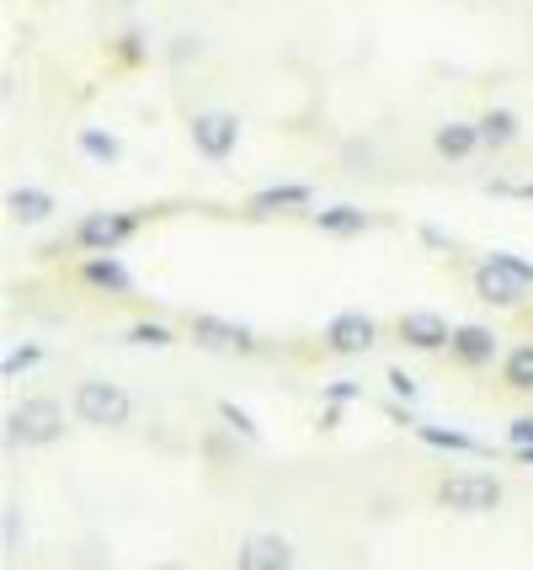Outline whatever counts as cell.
I'll return each mask as SVG.
<instances>
[{
    "instance_id": "3",
    "label": "cell",
    "mask_w": 533,
    "mask_h": 570,
    "mask_svg": "<svg viewBox=\"0 0 533 570\" xmlns=\"http://www.w3.org/2000/svg\"><path fill=\"white\" fill-rule=\"evenodd\" d=\"M437 501L458 518H491L502 507V480L496 474H448L437 485Z\"/></svg>"
},
{
    "instance_id": "2",
    "label": "cell",
    "mask_w": 533,
    "mask_h": 570,
    "mask_svg": "<svg viewBox=\"0 0 533 570\" xmlns=\"http://www.w3.org/2000/svg\"><path fill=\"white\" fill-rule=\"evenodd\" d=\"M6 438L17 448H49L65 438V411H59V400H22V405H11V416H6Z\"/></svg>"
},
{
    "instance_id": "11",
    "label": "cell",
    "mask_w": 533,
    "mask_h": 570,
    "mask_svg": "<svg viewBox=\"0 0 533 570\" xmlns=\"http://www.w3.org/2000/svg\"><path fill=\"white\" fill-rule=\"evenodd\" d=\"M432 145H437V155H443V160H470V155H475V149H481L485 139H481V124L448 118V124L432 134Z\"/></svg>"
},
{
    "instance_id": "22",
    "label": "cell",
    "mask_w": 533,
    "mask_h": 570,
    "mask_svg": "<svg viewBox=\"0 0 533 570\" xmlns=\"http://www.w3.org/2000/svg\"><path fill=\"white\" fill-rule=\"evenodd\" d=\"M491 256H496V262H507L512 273H517V277H523V283L533 288V262H523V256H512V250H491Z\"/></svg>"
},
{
    "instance_id": "10",
    "label": "cell",
    "mask_w": 533,
    "mask_h": 570,
    "mask_svg": "<svg viewBox=\"0 0 533 570\" xmlns=\"http://www.w3.org/2000/svg\"><path fill=\"white\" fill-rule=\"evenodd\" d=\"M193 342H204V347H214V352H251V331L219 321V315H198V321H193Z\"/></svg>"
},
{
    "instance_id": "24",
    "label": "cell",
    "mask_w": 533,
    "mask_h": 570,
    "mask_svg": "<svg viewBox=\"0 0 533 570\" xmlns=\"http://www.w3.org/2000/svg\"><path fill=\"white\" fill-rule=\"evenodd\" d=\"M27 363H38V352H11V357H6V373L27 368Z\"/></svg>"
},
{
    "instance_id": "20",
    "label": "cell",
    "mask_w": 533,
    "mask_h": 570,
    "mask_svg": "<svg viewBox=\"0 0 533 570\" xmlns=\"http://www.w3.org/2000/svg\"><path fill=\"white\" fill-rule=\"evenodd\" d=\"M128 342H134V347H171V331H166V325H134V331H128Z\"/></svg>"
},
{
    "instance_id": "15",
    "label": "cell",
    "mask_w": 533,
    "mask_h": 570,
    "mask_svg": "<svg viewBox=\"0 0 533 570\" xmlns=\"http://www.w3.org/2000/svg\"><path fill=\"white\" fill-rule=\"evenodd\" d=\"M481 139L485 145H512V139H517V112H507V107H491V112H485L481 118Z\"/></svg>"
},
{
    "instance_id": "7",
    "label": "cell",
    "mask_w": 533,
    "mask_h": 570,
    "mask_svg": "<svg viewBox=\"0 0 533 570\" xmlns=\"http://www.w3.org/2000/svg\"><path fill=\"white\" fill-rule=\"evenodd\" d=\"M401 342H411L416 352H437L454 342V331H448L443 315H432V309H411V315H401Z\"/></svg>"
},
{
    "instance_id": "18",
    "label": "cell",
    "mask_w": 533,
    "mask_h": 570,
    "mask_svg": "<svg viewBox=\"0 0 533 570\" xmlns=\"http://www.w3.org/2000/svg\"><path fill=\"white\" fill-rule=\"evenodd\" d=\"M502 373H507L512 390H523V395H529V390H533V347H517V352H512Z\"/></svg>"
},
{
    "instance_id": "27",
    "label": "cell",
    "mask_w": 533,
    "mask_h": 570,
    "mask_svg": "<svg viewBox=\"0 0 533 570\" xmlns=\"http://www.w3.org/2000/svg\"><path fill=\"white\" fill-rule=\"evenodd\" d=\"M155 570H187V566H177V560H166V566H155Z\"/></svg>"
},
{
    "instance_id": "5",
    "label": "cell",
    "mask_w": 533,
    "mask_h": 570,
    "mask_svg": "<svg viewBox=\"0 0 533 570\" xmlns=\"http://www.w3.org/2000/svg\"><path fill=\"white\" fill-rule=\"evenodd\" d=\"M475 288H481L485 304H502V309L523 304V294H529V283L512 273L507 262H496V256H485V262H481V273H475Z\"/></svg>"
},
{
    "instance_id": "4",
    "label": "cell",
    "mask_w": 533,
    "mask_h": 570,
    "mask_svg": "<svg viewBox=\"0 0 533 570\" xmlns=\"http://www.w3.org/2000/svg\"><path fill=\"white\" fill-rule=\"evenodd\" d=\"M240 145V118L235 112H193V149L208 160H225Z\"/></svg>"
},
{
    "instance_id": "26",
    "label": "cell",
    "mask_w": 533,
    "mask_h": 570,
    "mask_svg": "<svg viewBox=\"0 0 533 570\" xmlns=\"http://www.w3.org/2000/svg\"><path fill=\"white\" fill-rule=\"evenodd\" d=\"M389 384H395V395H411V390H416V384H411V379H406V373H401V368L389 373Z\"/></svg>"
},
{
    "instance_id": "16",
    "label": "cell",
    "mask_w": 533,
    "mask_h": 570,
    "mask_svg": "<svg viewBox=\"0 0 533 570\" xmlns=\"http://www.w3.org/2000/svg\"><path fill=\"white\" fill-rule=\"evenodd\" d=\"M309 203V187H267V193H256L251 208L256 214H273V208H305Z\"/></svg>"
},
{
    "instance_id": "9",
    "label": "cell",
    "mask_w": 533,
    "mask_h": 570,
    "mask_svg": "<svg viewBox=\"0 0 533 570\" xmlns=\"http://www.w3.org/2000/svg\"><path fill=\"white\" fill-rule=\"evenodd\" d=\"M374 321L363 315V309H347V315H336V321L326 325V342H330V352H368L374 347Z\"/></svg>"
},
{
    "instance_id": "6",
    "label": "cell",
    "mask_w": 533,
    "mask_h": 570,
    "mask_svg": "<svg viewBox=\"0 0 533 570\" xmlns=\"http://www.w3.org/2000/svg\"><path fill=\"white\" fill-rule=\"evenodd\" d=\"M240 570H294V544L283 533H251L240 554H235Z\"/></svg>"
},
{
    "instance_id": "23",
    "label": "cell",
    "mask_w": 533,
    "mask_h": 570,
    "mask_svg": "<svg viewBox=\"0 0 533 570\" xmlns=\"http://www.w3.org/2000/svg\"><path fill=\"white\" fill-rule=\"evenodd\" d=\"M512 443L523 448V453L533 448V416H517V422H512Z\"/></svg>"
},
{
    "instance_id": "28",
    "label": "cell",
    "mask_w": 533,
    "mask_h": 570,
    "mask_svg": "<svg viewBox=\"0 0 533 570\" xmlns=\"http://www.w3.org/2000/svg\"><path fill=\"white\" fill-rule=\"evenodd\" d=\"M529 459H533V448H529Z\"/></svg>"
},
{
    "instance_id": "8",
    "label": "cell",
    "mask_w": 533,
    "mask_h": 570,
    "mask_svg": "<svg viewBox=\"0 0 533 570\" xmlns=\"http://www.w3.org/2000/svg\"><path fill=\"white\" fill-rule=\"evenodd\" d=\"M128 229H134V219H128V214H86V219H80V229H76V240H80L86 250L107 256V250L118 246Z\"/></svg>"
},
{
    "instance_id": "12",
    "label": "cell",
    "mask_w": 533,
    "mask_h": 570,
    "mask_svg": "<svg viewBox=\"0 0 533 570\" xmlns=\"http://www.w3.org/2000/svg\"><path fill=\"white\" fill-rule=\"evenodd\" d=\"M458 363H470V368H481L496 357V331H485V325H454V342H448Z\"/></svg>"
},
{
    "instance_id": "14",
    "label": "cell",
    "mask_w": 533,
    "mask_h": 570,
    "mask_svg": "<svg viewBox=\"0 0 533 570\" xmlns=\"http://www.w3.org/2000/svg\"><path fill=\"white\" fill-rule=\"evenodd\" d=\"M315 229H326V235H363L368 214L363 208H326V214H315Z\"/></svg>"
},
{
    "instance_id": "19",
    "label": "cell",
    "mask_w": 533,
    "mask_h": 570,
    "mask_svg": "<svg viewBox=\"0 0 533 570\" xmlns=\"http://www.w3.org/2000/svg\"><path fill=\"white\" fill-rule=\"evenodd\" d=\"M80 149H86V155H91V160H118V139H112V134H97V128H80V139H76Z\"/></svg>"
},
{
    "instance_id": "25",
    "label": "cell",
    "mask_w": 533,
    "mask_h": 570,
    "mask_svg": "<svg viewBox=\"0 0 533 570\" xmlns=\"http://www.w3.org/2000/svg\"><path fill=\"white\" fill-rule=\"evenodd\" d=\"M6 549H17V507H6Z\"/></svg>"
},
{
    "instance_id": "1",
    "label": "cell",
    "mask_w": 533,
    "mask_h": 570,
    "mask_svg": "<svg viewBox=\"0 0 533 570\" xmlns=\"http://www.w3.org/2000/svg\"><path fill=\"white\" fill-rule=\"evenodd\" d=\"M70 405H76L80 422L102 426V432H118V426H128V416H134V395H128L124 384H112V379H80Z\"/></svg>"
},
{
    "instance_id": "13",
    "label": "cell",
    "mask_w": 533,
    "mask_h": 570,
    "mask_svg": "<svg viewBox=\"0 0 533 570\" xmlns=\"http://www.w3.org/2000/svg\"><path fill=\"white\" fill-rule=\"evenodd\" d=\"M6 208H11V219L17 224H43L53 214V198L49 193H38V187H11Z\"/></svg>"
},
{
    "instance_id": "21",
    "label": "cell",
    "mask_w": 533,
    "mask_h": 570,
    "mask_svg": "<svg viewBox=\"0 0 533 570\" xmlns=\"http://www.w3.org/2000/svg\"><path fill=\"white\" fill-rule=\"evenodd\" d=\"M219 416H225V422L235 426L240 438H261V432H256V422H251V416H246V411H240V405H229V400H225V405H219Z\"/></svg>"
},
{
    "instance_id": "17",
    "label": "cell",
    "mask_w": 533,
    "mask_h": 570,
    "mask_svg": "<svg viewBox=\"0 0 533 570\" xmlns=\"http://www.w3.org/2000/svg\"><path fill=\"white\" fill-rule=\"evenodd\" d=\"M86 277H91L97 288H112V294H124V288H128V273L112 262V256H107V262H102V256H91V262H86Z\"/></svg>"
}]
</instances>
